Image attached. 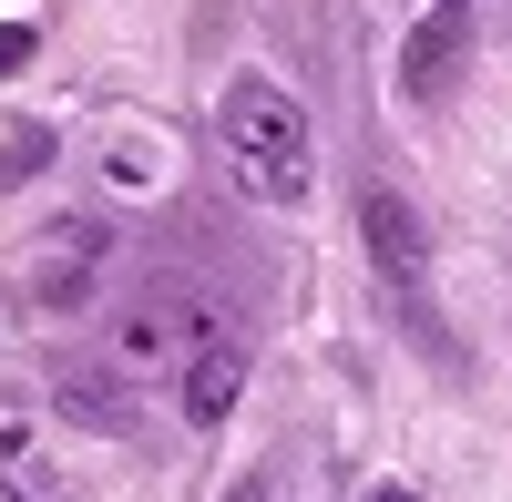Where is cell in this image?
Instances as JSON below:
<instances>
[{
    "instance_id": "cell-1",
    "label": "cell",
    "mask_w": 512,
    "mask_h": 502,
    "mask_svg": "<svg viewBox=\"0 0 512 502\" xmlns=\"http://www.w3.org/2000/svg\"><path fill=\"white\" fill-rule=\"evenodd\" d=\"M216 144H226L236 185H246L256 205H308L318 154H308V113H297L287 82L236 72V82H226V103H216Z\"/></svg>"
},
{
    "instance_id": "cell-2",
    "label": "cell",
    "mask_w": 512,
    "mask_h": 502,
    "mask_svg": "<svg viewBox=\"0 0 512 502\" xmlns=\"http://www.w3.org/2000/svg\"><path fill=\"white\" fill-rule=\"evenodd\" d=\"M195 328H205L195 298L154 287V298H134V308L113 318V359H123V369H154V359H175V349H185V359H195V349H216V339H195Z\"/></svg>"
},
{
    "instance_id": "cell-3",
    "label": "cell",
    "mask_w": 512,
    "mask_h": 502,
    "mask_svg": "<svg viewBox=\"0 0 512 502\" xmlns=\"http://www.w3.org/2000/svg\"><path fill=\"white\" fill-rule=\"evenodd\" d=\"M359 226H369V257H379V277H420L431 267V236H420V216H410V195L400 185H359Z\"/></svg>"
},
{
    "instance_id": "cell-4",
    "label": "cell",
    "mask_w": 512,
    "mask_h": 502,
    "mask_svg": "<svg viewBox=\"0 0 512 502\" xmlns=\"http://www.w3.org/2000/svg\"><path fill=\"white\" fill-rule=\"evenodd\" d=\"M93 267H103V226H62L52 246H41L31 298H41V308H82V298H93Z\"/></svg>"
},
{
    "instance_id": "cell-5",
    "label": "cell",
    "mask_w": 512,
    "mask_h": 502,
    "mask_svg": "<svg viewBox=\"0 0 512 502\" xmlns=\"http://www.w3.org/2000/svg\"><path fill=\"white\" fill-rule=\"evenodd\" d=\"M461 41H472V31H461V11H431V21L410 31V52H400V93H410V103L451 93V72H461Z\"/></svg>"
},
{
    "instance_id": "cell-6",
    "label": "cell",
    "mask_w": 512,
    "mask_h": 502,
    "mask_svg": "<svg viewBox=\"0 0 512 502\" xmlns=\"http://www.w3.org/2000/svg\"><path fill=\"white\" fill-rule=\"evenodd\" d=\"M236 390H246V349H236V339H216V349L185 359V421H195V431H216L226 410H236Z\"/></svg>"
},
{
    "instance_id": "cell-7",
    "label": "cell",
    "mask_w": 512,
    "mask_h": 502,
    "mask_svg": "<svg viewBox=\"0 0 512 502\" xmlns=\"http://www.w3.org/2000/svg\"><path fill=\"white\" fill-rule=\"evenodd\" d=\"M41 154H52V134H41V123H31V134H11V154H0V185H21V175H41Z\"/></svg>"
},
{
    "instance_id": "cell-8",
    "label": "cell",
    "mask_w": 512,
    "mask_h": 502,
    "mask_svg": "<svg viewBox=\"0 0 512 502\" xmlns=\"http://www.w3.org/2000/svg\"><path fill=\"white\" fill-rule=\"evenodd\" d=\"M21 62H31V31H21V21H11V31H0V82H11V72H21Z\"/></svg>"
},
{
    "instance_id": "cell-9",
    "label": "cell",
    "mask_w": 512,
    "mask_h": 502,
    "mask_svg": "<svg viewBox=\"0 0 512 502\" xmlns=\"http://www.w3.org/2000/svg\"><path fill=\"white\" fill-rule=\"evenodd\" d=\"M236 502H267V482H236Z\"/></svg>"
},
{
    "instance_id": "cell-10",
    "label": "cell",
    "mask_w": 512,
    "mask_h": 502,
    "mask_svg": "<svg viewBox=\"0 0 512 502\" xmlns=\"http://www.w3.org/2000/svg\"><path fill=\"white\" fill-rule=\"evenodd\" d=\"M369 502H420V492H400V482H390V492H369Z\"/></svg>"
},
{
    "instance_id": "cell-11",
    "label": "cell",
    "mask_w": 512,
    "mask_h": 502,
    "mask_svg": "<svg viewBox=\"0 0 512 502\" xmlns=\"http://www.w3.org/2000/svg\"><path fill=\"white\" fill-rule=\"evenodd\" d=\"M0 502H21V492H0Z\"/></svg>"
}]
</instances>
